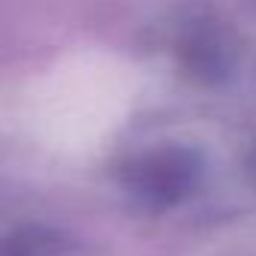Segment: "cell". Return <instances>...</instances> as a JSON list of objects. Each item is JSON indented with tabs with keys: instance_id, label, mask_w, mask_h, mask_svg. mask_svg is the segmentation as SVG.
I'll return each mask as SVG.
<instances>
[{
	"instance_id": "1",
	"label": "cell",
	"mask_w": 256,
	"mask_h": 256,
	"mask_svg": "<svg viewBox=\"0 0 256 256\" xmlns=\"http://www.w3.org/2000/svg\"><path fill=\"white\" fill-rule=\"evenodd\" d=\"M202 178V157L184 145H163L133 157L120 169V184L142 208L163 211L187 199Z\"/></svg>"
},
{
	"instance_id": "2",
	"label": "cell",
	"mask_w": 256,
	"mask_h": 256,
	"mask_svg": "<svg viewBox=\"0 0 256 256\" xmlns=\"http://www.w3.org/2000/svg\"><path fill=\"white\" fill-rule=\"evenodd\" d=\"M178 60L184 64V70L205 82H223L232 66H235V48L226 36V30H220L211 22H196L190 30H184L181 42H178Z\"/></svg>"
},
{
	"instance_id": "4",
	"label": "cell",
	"mask_w": 256,
	"mask_h": 256,
	"mask_svg": "<svg viewBox=\"0 0 256 256\" xmlns=\"http://www.w3.org/2000/svg\"><path fill=\"white\" fill-rule=\"evenodd\" d=\"M250 172H253V178H256V157L250 160Z\"/></svg>"
},
{
	"instance_id": "3",
	"label": "cell",
	"mask_w": 256,
	"mask_h": 256,
	"mask_svg": "<svg viewBox=\"0 0 256 256\" xmlns=\"http://www.w3.org/2000/svg\"><path fill=\"white\" fill-rule=\"evenodd\" d=\"M0 256H70V244L42 226H24L0 238Z\"/></svg>"
}]
</instances>
